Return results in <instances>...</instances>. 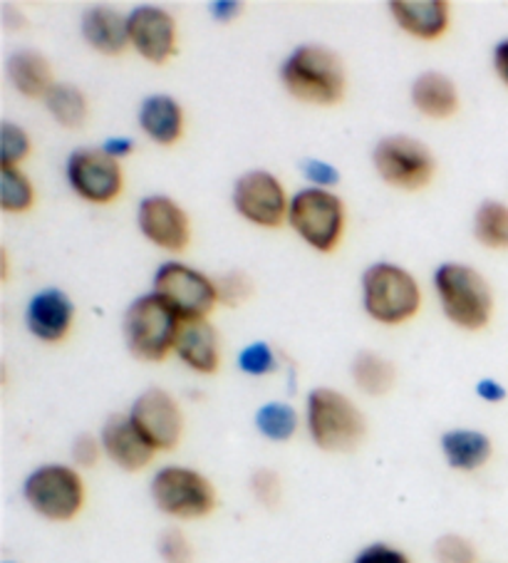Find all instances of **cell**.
Here are the masks:
<instances>
[{
    "instance_id": "obj_1",
    "label": "cell",
    "mask_w": 508,
    "mask_h": 563,
    "mask_svg": "<svg viewBox=\"0 0 508 563\" xmlns=\"http://www.w3.org/2000/svg\"><path fill=\"white\" fill-rule=\"evenodd\" d=\"M280 85L292 100L312 107H335L345 100L347 70L343 57L320 43L298 45L283 60Z\"/></svg>"
},
{
    "instance_id": "obj_2",
    "label": "cell",
    "mask_w": 508,
    "mask_h": 563,
    "mask_svg": "<svg viewBox=\"0 0 508 563\" xmlns=\"http://www.w3.org/2000/svg\"><path fill=\"white\" fill-rule=\"evenodd\" d=\"M434 294L449 323L466 333H478L494 318V290L486 276L472 264L444 261L432 276Z\"/></svg>"
},
{
    "instance_id": "obj_3",
    "label": "cell",
    "mask_w": 508,
    "mask_h": 563,
    "mask_svg": "<svg viewBox=\"0 0 508 563\" xmlns=\"http://www.w3.org/2000/svg\"><path fill=\"white\" fill-rule=\"evenodd\" d=\"M302 420H306L310 442L328 454L355 452L367 437L365 412L353 397L332 387H312L306 397Z\"/></svg>"
},
{
    "instance_id": "obj_4",
    "label": "cell",
    "mask_w": 508,
    "mask_h": 563,
    "mask_svg": "<svg viewBox=\"0 0 508 563\" xmlns=\"http://www.w3.org/2000/svg\"><path fill=\"white\" fill-rule=\"evenodd\" d=\"M360 290H363V310L379 325H405L422 310V286L412 271L393 261L369 264L360 280Z\"/></svg>"
},
{
    "instance_id": "obj_5",
    "label": "cell",
    "mask_w": 508,
    "mask_h": 563,
    "mask_svg": "<svg viewBox=\"0 0 508 563\" xmlns=\"http://www.w3.org/2000/svg\"><path fill=\"white\" fill-rule=\"evenodd\" d=\"M181 318L156 294L134 298L122 318L126 351L142 363H164L174 353Z\"/></svg>"
},
{
    "instance_id": "obj_6",
    "label": "cell",
    "mask_w": 508,
    "mask_h": 563,
    "mask_svg": "<svg viewBox=\"0 0 508 563\" xmlns=\"http://www.w3.org/2000/svg\"><path fill=\"white\" fill-rule=\"evenodd\" d=\"M150 497L164 517L179 521L207 519L219 507V492L207 474L184 467V464H166L152 474Z\"/></svg>"
},
{
    "instance_id": "obj_7",
    "label": "cell",
    "mask_w": 508,
    "mask_h": 563,
    "mask_svg": "<svg viewBox=\"0 0 508 563\" xmlns=\"http://www.w3.org/2000/svg\"><path fill=\"white\" fill-rule=\"evenodd\" d=\"M288 227L318 254H332L343 244L347 227L345 201L330 189L302 187L290 197Z\"/></svg>"
},
{
    "instance_id": "obj_8",
    "label": "cell",
    "mask_w": 508,
    "mask_h": 563,
    "mask_svg": "<svg viewBox=\"0 0 508 563\" xmlns=\"http://www.w3.org/2000/svg\"><path fill=\"white\" fill-rule=\"evenodd\" d=\"M23 499L37 517L67 523L80 517L87 501L82 474L73 464H41L23 482Z\"/></svg>"
},
{
    "instance_id": "obj_9",
    "label": "cell",
    "mask_w": 508,
    "mask_h": 563,
    "mask_svg": "<svg viewBox=\"0 0 508 563\" xmlns=\"http://www.w3.org/2000/svg\"><path fill=\"white\" fill-rule=\"evenodd\" d=\"M373 167L387 187L397 191H422L437 177V157L422 140L409 134H389L373 150Z\"/></svg>"
},
{
    "instance_id": "obj_10",
    "label": "cell",
    "mask_w": 508,
    "mask_h": 563,
    "mask_svg": "<svg viewBox=\"0 0 508 563\" xmlns=\"http://www.w3.org/2000/svg\"><path fill=\"white\" fill-rule=\"evenodd\" d=\"M152 294L159 296L181 320L209 318L219 306L217 280L181 261H164L154 271Z\"/></svg>"
},
{
    "instance_id": "obj_11",
    "label": "cell",
    "mask_w": 508,
    "mask_h": 563,
    "mask_svg": "<svg viewBox=\"0 0 508 563\" xmlns=\"http://www.w3.org/2000/svg\"><path fill=\"white\" fill-rule=\"evenodd\" d=\"M233 211L258 229H280L288 223L290 197L283 181L268 169L243 172L233 181Z\"/></svg>"
},
{
    "instance_id": "obj_12",
    "label": "cell",
    "mask_w": 508,
    "mask_h": 563,
    "mask_svg": "<svg viewBox=\"0 0 508 563\" xmlns=\"http://www.w3.org/2000/svg\"><path fill=\"white\" fill-rule=\"evenodd\" d=\"M65 177L70 189L87 203L107 207L122 197L124 172L100 147H77L65 162Z\"/></svg>"
},
{
    "instance_id": "obj_13",
    "label": "cell",
    "mask_w": 508,
    "mask_h": 563,
    "mask_svg": "<svg viewBox=\"0 0 508 563\" xmlns=\"http://www.w3.org/2000/svg\"><path fill=\"white\" fill-rule=\"evenodd\" d=\"M130 420L156 452L177 450L184 437V410L164 387H146L130 405Z\"/></svg>"
},
{
    "instance_id": "obj_14",
    "label": "cell",
    "mask_w": 508,
    "mask_h": 563,
    "mask_svg": "<svg viewBox=\"0 0 508 563\" xmlns=\"http://www.w3.org/2000/svg\"><path fill=\"white\" fill-rule=\"evenodd\" d=\"M136 227L152 246L166 254H181L191 244V219L177 199L150 194L136 207Z\"/></svg>"
},
{
    "instance_id": "obj_15",
    "label": "cell",
    "mask_w": 508,
    "mask_h": 563,
    "mask_svg": "<svg viewBox=\"0 0 508 563\" xmlns=\"http://www.w3.org/2000/svg\"><path fill=\"white\" fill-rule=\"evenodd\" d=\"M130 47L152 65L169 63L179 53V23L162 5H136L126 13Z\"/></svg>"
},
{
    "instance_id": "obj_16",
    "label": "cell",
    "mask_w": 508,
    "mask_h": 563,
    "mask_svg": "<svg viewBox=\"0 0 508 563\" xmlns=\"http://www.w3.org/2000/svg\"><path fill=\"white\" fill-rule=\"evenodd\" d=\"M75 300L63 288H41L25 306L27 333L45 345L63 343L75 325Z\"/></svg>"
},
{
    "instance_id": "obj_17",
    "label": "cell",
    "mask_w": 508,
    "mask_h": 563,
    "mask_svg": "<svg viewBox=\"0 0 508 563\" xmlns=\"http://www.w3.org/2000/svg\"><path fill=\"white\" fill-rule=\"evenodd\" d=\"M100 442L104 457L124 472H142L156 457V450L144 440L126 412H114L107 417L100 430Z\"/></svg>"
},
{
    "instance_id": "obj_18",
    "label": "cell",
    "mask_w": 508,
    "mask_h": 563,
    "mask_svg": "<svg viewBox=\"0 0 508 563\" xmlns=\"http://www.w3.org/2000/svg\"><path fill=\"white\" fill-rule=\"evenodd\" d=\"M397 27L417 41H442L452 25V8L446 0H393L387 5Z\"/></svg>"
},
{
    "instance_id": "obj_19",
    "label": "cell",
    "mask_w": 508,
    "mask_h": 563,
    "mask_svg": "<svg viewBox=\"0 0 508 563\" xmlns=\"http://www.w3.org/2000/svg\"><path fill=\"white\" fill-rule=\"evenodd\" d=\"M174 355L197 375H213L221 367V341L219 330L209 318L181 320Z\"/></svg>"
},
{
    "instance_id": "obj_20",
    "label": "cell",
    "mask_w": 508,
    "mask_h": 563,
    "mask_svg": "<svg viewBox=\"0 0 508 563\" xmlns=\"http://www.w3.org/2000/svg\"><path fill=\"white\" fill-rule=\"evenodd\" d=\"M136 122H140L144 137L159 144V147L179 144L184 137V128H187L181 102L166 92L146 95L140 104V112H136Z\"/></svg>"
},
{
    "instance_id": "obj_21",
    "label": "cell",
    "mask_w": 508,
    "mask_h": 563,
    "mask_svg": "<svg viewBox=\"0 0 508 563\" xmlns=\"http://www.w3.org/2000/svg\"><path fill=\"white\" fill-rule=\"evenodd\" d=\"M80 35L95 53L107 55V57L122 55L126 47H130L126 15L114 11L112 5L87 8L80 18Z\"/></svg>"
},
{
    "instance_id": "obj_22",
    "label": "cell",
    "mask_w": 508,
    "mask_h": 563,
    "mask_svg": "<svg viewBox=\"0 0 508 563\" xmlns=\"http://www.w3.org/2000/svg\"><path fill=\"white\" fill-rule=\"evenodd\" d=\"M409 100H412L415 110L427 120L454 118L459 112V104H462L456 82L439 70H427L417 75L412 87H409Z\"/></svg>"
},
{
    "instance_id": "obj_23",
    "label": "cell",
    "mask_w": 508,
    "mask_h": 563,
    "mask_svg": "<svg viewBox=\"0 0 508 563\" xmlns=\"http://www.w3.org/2000/svg\"><path fill=\"white\" fill-rule=\"evenodd\" d=\"M439 446H442L449 470L464 474L484 470L494 457L492 437L482 430H472V427H454V430H446L439 437Z\"/></svg>"
},
{
    "instance_id": "obj_24",
    "label": "cell",
    "mask_w": 508,
    "mask_h": 563,
    "mask_svg": "<svg viewBox=\"0 0 508 563\" xmlns=\"http://www.w3.org/2000/svg\"><path fill=\"white\" fill-rule=\"evenodd\" d=\"M8 80H11L13 90L18 95L27 97V100H45L47 92L53 90L55 77H53V65L43 53L31 51H15L5 63Z\"/></svg>"
},
{
    "instance_id": "obj_25",
    "label": "cell",
    "mask_w": 508,
    "mask_h": 563,
    "mask_svg": "<svg viewBox=\"0 0 508 563\" xmlns=\"http://www.w3.org/2000/svg\"><path fill=\"white\" fill-rule=\"evenodd\" d=\"M350 377L360 393L385 397L397 385V365L375 351H360L350 363Z\"/></svg>"
},
{
    "instance_id": "obj_26",
    "label": "cell",
    "mask_w": 508,
    "mask_h": 563,
    "mask_svg": "<svg viewBox=\"0 0 508 563\" xmlns=\"http://www.w3.org/2000/svg\"><path fill=\"white\" fill-rule=\"evenodd\" d=\"M43 102L51 118L65 130H80L90 118V100L73 82H55Z\"/></svg>"
},
{
    "instance_id": "obj_27",
    "label": "cell",
    "mask_w": 508,
    "mask_h": 563,
    "mask_svg": "<svg viewBox=\"0 0 508 563\" xmlns=\"http://www.w3.org/2000/svg\"><path fill=\"white\" fill-rule=\"evenodd\" d=\"M253 424H256L263 440L286 444L300 430V415L290 402L268 400L258 407L256 415H253Z\"/></svg>"
},
{
    "instance_id": "obj_28",
    "label": "cell",
    "mask_w": 508,
    "mask_h": 563,
    "mask_svg": "<svg viewBox=\"0 0 508 563\" xmlns=\"http://www.w3.org/2000/svg\"><path fill=\"white\" fill-rule=\"evenodd\" d=\"M474 239L488 251H508V203L486 199L474 211Z\"/></svg>"
},
{
    "instance_id": "obj_29",
    "label": "cell",
    "mask_w": 508,
    "mask_h": 563,
    "mask_svg": "<svg viewBox=\"0 0 508 563\" xmlns=\"http://www.w3.org/2000/svg\"><path fill=\"white\" fill-rule=\"evenodd\" d=\"M35 207V187L21 167H0V209L27 213Z\"/></svg>"
},
{
    "instance_id": "obj_30",
    "label": "cell",
    "mask_w": 508,
    "mask_h": 563,
    "mask_svg": "<svg viewBox=\"0 0 508 563\" xmlns=\"http://www.w3.org/2000/svg\"><path fill=\"white\" fill-rule=\"evenodd\" d=\"M33 142L21 124L11 120L0 122V167H21L31 157Z\"/></svg>"
},
{
    "instance_id": "obj_31",
    "label": "cell",
    "mask_w": 508,
    "mask_h": 563,
    "mask_svg": "<svg viewBox=\"0 0 508 563\" xmlns=\"http://www.w3.org/2000/svg\"><path fill=\"white\" fill-rule=\"evenodd\" d=\"M236 365L239 371L249 377H268L278 371L276 347L266 341H253L241 347Z\"/></svg>"
},
{
    "instance_id": "obj_32",
    "label": "cell",
    "mask_w": 508,
    "mask_h": 563,
    "mask_svg": "<svg viewBox=\"0 0 508 563\" xmlns=\"http://www.w3.org/2000/svg\"><path fill=\"white\" fill-rule=\"evenodd\" d=\"M217 280V296H219V306L227 308H239L246 303V300L256 294V280L243 268H233L221 274Z\"/></svg>"
},
{
    "instance_id": "obj_33",
    "label": "cell",
    "mask_w": 508,
    "mask_h": 563,
    "mask_svg": "<svg viewBox=\"0 0 508 563\" xmlns=\"http://www.w3.org/2000/svg\"><path fill=\"white\" fill-rule=\"evenodd\" d=\"M432 553L437 563H478L474 541L462 537V533H444V537H439Z\"/></svg>"
},
{
    "instance_id": "obj_34",
    "label": "cell",
    "mask_w": 508,
    "mask_h": 563,
    "mask_svg": "<svg viewBox=\"0 0 508 563\" xmlns=\"http://www.w3.org/2000/svg\"><path fill=\"white\" fill-rule=\"evenodd\" d=\"M156 551H159L164 563H194L197 561V549H194L191 539L177 527H169L159 533Z\"/></svg>"
},
{
    "instance_id": "obj_35",
    "label": "cell",
    "mask_w": 508,
    "mask_h": 563,
    "mask_svg": "<svg viewBox=\"0 0 508 563\" xmlns=\"http://www.w3.org/2000/svg\"><path fill=\"white\" fill-rule=\"evenodd\" d=\"M249 489L263 509H278L283 499V479L276 470L270 467H258L251 474Z\"/></svg>"
},
{
    "instance_id": "obj_36",
    "label": "cell",
    "mask_w": 508,
    "mask_h": 563,
    "mask_svg": "<svg viewBox=\"0 0 508 563\" xmlns=\"http://www.w3.org/2000/svg\"><path fill=\"white\" fill-rule=\"evenodd\" d=\"M102 442L100 437H95L90 432L77 434L70 446V457H73V467L77 470H95L102 460Z\"/></svg>"
},
{
    "instance_id": "obj_37",
    "label": "cell",
    "mask_w": 508,
    "mask_h": 563,
    "mask_svg": "<svg viewBox=\"0 0 508 563\" xmlns=\"http://www.w3.org/2000/svg\"><path fill=\"white\" fill-rule=\"evenodd\" d=\"M300 172L302 177H306L308 187H316V189H335L340 184V172L335 164H330L325 159H318V157H310V159H302L300 162Z\"/></svg>"
},
{
    "instance_id": "obj_38",
    "label": "cell",
    "mask_w": 508,
    "mask_h": 563,
    "mask_svg": "<svg viewBox=\"0 0 508 563\" xmlns=\"http://www.w3.org/2000/svg\"><path fill=\"white\" fill-rule=\"evenodd\" d=\"M353 563H412L402 549L385 541H373L355 553Z\"/></svg>"
},
{
    "instance_id": "obj_39",
    "label": "cell",
    "mask_w": 508,
    "mask_h": 563,
    "mask_svg": "<svg viewBox=\"0 0 508 563\" xmlns=\"http://www.w3.org/2000/svg\"><path fill=\"white\" fill-rule=\"evenodd\" d=\"M474 393L478 400H484L488 405H501L508 397L506 385L501 380H496V377H482V380L474 385Z\"/></svg>"
},
{
    "instance_id": "obj_40",
    "label": "cell",
    "mask_w": 508,
    "mask_h": 563,
    "mask_svg": "<svg viewBox=\"0 0 508 563\" xmlns=\"http://www.w3.org/2000/svg\"><path fill=\"white\" fill-rule=\"evenodd\" d=\"M243 5L241 0H213V3L209 5V11H211V18L217 23H233L236 21V18H241L243 15Z\"/></svg>"
},
{
    "instance_id": "obj_41",
    "label": "cell",
    "mask_w": 508,
    "mask_h": 563,
    "mask_svg": "<svg viewBox=\"0 0 508 563\" xmlns=\"http://www.w3.org/2000/svg\"><path fill=\"white\" fill-rule=\"evenodd\" d=\"M100 150L107 154V157L122 162L126 157H132L134 150H136V142L132 137H107L100 144Z\"/></svg>"
},
{
    "instance_id": "obj_42",
    "label": "cell",
    "mask_w": 508,
    "mask_h": 563,
    "mask_svg": "<svg viewBox=\"0 0 508 563\" xmlns=\"http://www.w3.org/2000/svg\"><path fill=\"white\" fill-rule=\"evenodd\" d=\"M492 63H494V73L498 80L508 87V37H504L501 43H496Z\"/></svg>"
},
{
    "instance_id": "obj_43",
    "label": "cell",
    "mask_w": 508,
    "mask_h": 563,
    "mask_svg": "<svg viewBox=\"0 0 508 563\" xmlns=\"http://www.w3.org/2000/svg\"><path fill=\"white\" fill-rule=\"evenodd\" d=\"M0 258H3V280H8V271H11V261H8V251H0Z\"/></svg>"
},
{
    "instance_id": "obj_44",
    "label": "cell",
    "mask_w": 508,
    "mask_h": 563,
    "mask_svg": "<svg viewBox=\"0 0 508 563\" xmlns=\"http://www.w3.org/2000/svg\"><path fill=\"white\" fill-rule=\"evenodd\" d=\"M0 563H21V561H11V559H5V561H0Z\"/></svg>"
}]
</instances>
